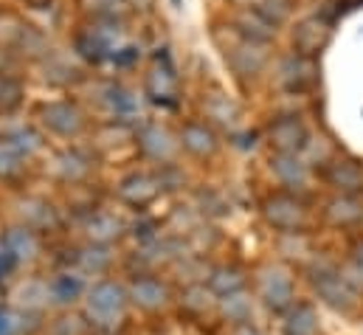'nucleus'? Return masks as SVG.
Instances as JSON below:
<instances>
[{
	"label": "nucleus",
	"mask_w": 363,
	"mask_h": 335,
	"mask_svg": "<svg viewBox=\"0 0 363 335\" xmlns=\"http://www.w3.org/2000/svg\"><path fill=\"white\" fill-rule=\"evenodd\" d=\"M91 322L88 319H82V316H62L60 322H57V327H54V333L57 335H91Z\"/></svg>",
	"instance_id": "24"
},
{
	"label": "nucleus",
	"mask_w": 363,
	"mask_h": 335,
	"mask_svg": "<svg viewBox=\"0 0 363 335\" xmlns=\"http://www.w3.org/2000/svg\"><path fill=\"white\" fill-rule=\"evenodd\" d=\"M217 313L223 322L228 324H251V316H254V296L240 290V293H231V296H223L217 299Z\"/></svg>",
	"instance_id": "10"
},
{
	"label": "nucleus",
	"mask_w": 363,
	"mask_h": 335,
	"mask_svg": "<svg viewBox=\"0 0 363 335\" xmlns=\"http://www.w3.org/2000/svg\"><path fill=\"white\" fill-rule=\"evenodd\" d=\"M281 335H318V310L310 302H296L284 313Z\"/></svg>",
	"instance_id": "8"
},
{
	"label": "nucleus",
	"mask_w": 363,
	"mask_h": 335,
	"mask_svg": "<svg viewBox=\"0 0 363 335\" xmlns=\"http://www.w3.org/2000/svg\"><path fill=\"white\" fill-rule=\"evenodd\" d=\"M352 262H355V265H361V268H363V240L358 243V246H355V248H352Z\"/></svg>",
	"instance_id": "28"
},
{
	"label": "nucleus",
	"mask_w": 363,
	"mask_h": 335,
	"mask_svg": "<svg viewBox=\"0 0 363 335\" xmlns=\"http://www.w3.org/2000/svg\"><path fill=\"white\" fill-rule=\"evenodd\" d=\"M130 296L116 282H96L85 296V313L96 330H116L127 316Z\"/></svg>",
	"instance_id": "1"
},
{
	"label": "nucleus",
	"mask_w": 363,
	"mask_h": 335,
	"mask_svg": "<svg viewBox=\"0 0 363 335\" xmlns=\"http://www.w3.org/2000/svg\"><path fill=\"white\" fill-rule=\"evenodd\" d=\"M48 296L54 304H74L82 296V279L77 273H60L48 282Z\"/></svg>",
	"instance_id": "14"
},
{
	"label": "nucleus",
	"mask_w": 363,
	"mask_h": 335,
	"mask_svg": "<svg viewBox=\"0 0 363 335\" xmlns=\"http://www.w3.org/2000/svg\"><path fill=\"white\" fill-rule=\"evenodd\" d=\"M327 183L341 194H358L363 192V167L355 161H333L327 167Z\"/></svg>",
	"instance_id": "9"
},
{
	"label": "nucleus",
	"mask_w": 363,
	"mask_h": 335,
	"mask_svg": "<svg viewBox=\"0 0 363 335\" xmlns=\"http://www.w3.org/2000/svg\"><path fill=\"white\" fill-rule=\"evenodd\" d=\"M273 172H276L279 183L287 186V192H293V194L301 192L307 186V180H310V169H307V164L301 158H296V155H276Z\"/></svg>",
	"instance_id": "11"
},
{
	"label": "nucleus",
	"mask_w": 363,
	"mask_h": 335,
	"mask_svg": "<svg viewBox=\"0 0 363 335\" xmlns=\"http://www.w3.org/2000/svg\"><path fill=\"white\" fill-rule=\"evenodd\" d=\"M257 296L273 313H287L296 304L293 276L284 265H265L257 276Z\"/></svg>",
	"instance_id": "4"
},
{
	"label": "nucleus",
	"mask_w": 363,
	"mask_h": 335,
	"mask_svg": "<svg viewBox=\"0 0 363 335\" xmlns=\"http://www.w3.org/2000/svg\"><path fill=\"white\" fill-rule=\"evenodd\" d=\"M183 147L191 150L194 155H208L217 147V141H214V133L206 130L203 124H189L183 133Z\"/></svg>",
	"instance_id": "19"
},
{
	"label": "nucleus",
	"mask_w": 363,
	"mask_h": 335,
	"mask_svg": "<svg viewBox=\"0 0 363 335\" xmlns=\"http://www.w3.org/2000/svg\"><path fill=\"white\" fill-rule=\"evenodd\" d=\"M88 231H91V237L99 243V246H104L107 240H113V237H118V234H121V223H118L116 217L99 214V217H93V220H91Z\"/></svg>",
	"instance_id": "23"
},
{
	"label": "nucleus",
	"mask_w": 363,
	"mask_h": 335,
	"mask_svg": "<svg viewBox=\"0 0 363 335\" xmlns=\"http://www.w3.org/2000/svg\"><path fill=\"white\" fill-rule=\"evenodd\" d=\"M127 296H130V302H133L135 307H141V310H147V313H155V310H161V307L169 304V287H167L161 279L147 276V273H141V276H135V279L130 282Z\"/></svg>",
	"instance_id": "5"
},
{
	"label": "nucleus",
	"mask_w": 363,
	"mask_h": 335,
	"mask_svg": "<svg viewBox=\"0 0 363 335\" xmlns=\"http://www.w3.org/2000/svg\"><path fill=\"white\" fill-rule=\"evenodd\" d=\"M31 330H34V322L28 313L0 310V335H28Z\"/></svg>",
	"instance_id": "20"
},
{
	"label": "nucleus",
	"mask_w": 363,
	"mask_h": 335,
	"mask_svg": "<svg viewBox=\"0 0 363 335\" xmlns=\"http://www.w3.org/2000/svg\"><path fill=\"white\" fill-rule=\"evenodd\" d=\"M324 37H327V26H324L318 17H313V20H304V23L296 28V34H293V40H296V48H298L304 57L315 54V51L324 45Z\"/></svg>",
	"instance_id": "13"
},
{
	"label": "nucleus",
	"mask_w": 363,
	"mask_h": 335,
	"mask_svg": "<svg viewBox=\"0 0 363 335\" xmlns=\"http://www.w3.org/2000/svg\"><path fill=\"white\" fill-rule=\"evenodd\" d=\"M96 335H116V330H99Z\"/></svg>",
	"instance_id": "29"
},
{
	"label": "nucleus",
	"mask_w": 363,
	"mask_h": 335,
	"mask_svg": "<svg viewBox=\"0 0 363 335\" xmlns=\"http://www.w3.org/2000/svg\"><path fill=\"white\" fill-rule=\"evenodd\" d=\"M217 307V296L211 293V287L206 285H189L183 293V310H189L191 316H206L208 310Z\"/></svg>",
	"instance_id": "17"
},
{
	"label": "nucleus",
	"mask_w": 363,
	"mask_h": 335,
	"mask_svg": "<svg viewBox=\"0 0 363 335\" xmlns=\"http://www.w3.org/2000/svg\"><path fill=\"white\" fill-rule=\"evenodd\" d=\"M271 144L279 155H296L307 144V130L298 121V116H281L271 124Z\"/></svg>",
	"instance_id": "6"
},
{
	"label": "nucleus",
	"mask_w": 363,
	"mask_h": 335,
	"mask_svg": "<svg viewBox=\"0 0 363 335\" xmlns=\"http://www.w3.org/2000/svg\"><path fill=\"white\" fill-rule=\"evenodd\" d=\"M287 3H290V0H265L259 11H262L273 26H276V23H281V20L287 17V11H290V6H287Z\"/></svg>",
	"instance_id": "26"
},
{
	"label": "nucleus",
	"mask_w": 363,
	"mask_h": 335,
	"mask_svg": "<svg viewBox=\"0 0 363 335\" xmlns=\"http://www.w3.org/2000/svg\"><path fill=\"white\" fill-rule=\"evenodd\" d=\"M208 287L220 299L231 296V293H240V290H245V270L237 268V265H217L208 273Z\"/></svg>",
	"instance_id": "12"
},
{
	"label": "nucleus",
	"mask_w": 363,
	"mask_h": 335,
	"mask_svg": "<svg viewBox=\"0 0 363 335\" xmlns=\"http://www.w3.org/2000/svg\"><path fill=\"white\" fill-rule=\"evenodd\" d=\"M262 217L279 234H301L307 229V223H310L304 200L298 194H293V192H276V194H271L262 203Z\"/></svg>",
	"instance_id": "3"
},
{
	"label": "nucleus",
	"mask_w": 363,
	"mask_h": 335,
	"mask_svg": "<svg viewBox=\"0 0 363 335\" xmlns=\"http://www.w3.org/2000/svg\"><path fill=\"white\" fill-rule=\"evenodd\" d=\"M237 28H242V34L251 40V43H265L273 37V23L257 9V11H245L240 20H237Z\"/></svg>",
	"instance_id": "16"
},
{
	"label": "nucleus",
	"mask_w": 363,
	"mask_h": 335,
	"mask_svg": "<svg viewBox=\"0 0 363 335\" xmlns=\"http://www.w3.org/2000/svg\"><path fill=\"white\" fill-rule=\"evenodd\" d=\"M231 335H262V330H257L254 324H237V327L231 330Z\"/></svg>",
	"instance_id": "27"
},
{
	"label": "nucleus",
	"mask_w": 363,
	"mask_h": 335,
	"mask_svg": "<svg viewBox=\"0 0 363 335\" xmlns=\"http://www.w3.org/2000/svg\"><path fill=\"white\" fill-rule=\"evenodd\" d=\"M279 82L284 84L287 90H301L304 84L310 82L304 57H287V60L281 62V68H279Z\"/></svg>",
	"instance_id": "18"
},
{
	"label": "nucleus",
	"mask_w": 363,
	"mask_h": 335,
	"mask_svg": "<svg viewBox=\"0 0 363 335\" xmlns=\"http://www.w3.org/2000/svg\"><path fill=\"white\" fill-rule=\"evenodd\" d=\"M310 282H313V287H315V293H318V299L327 304V307H333V310H338V313H352L358 304H361V293L341 276V270H335L333 265H313L310 268Z\"/></svg>",
	"instance_id": "2"
},
{
	"label": "nucleus",
	"mask_w": 363,
	"mask_h": 335,
	"mask_svg": "<svg viewBox=\"0 0 363 335\" xmlns=\"http://www.w3.org/2000/svg\"><path fill=\"white\" fill-rule=\"evenodd\" d=\"M110 251L104 248V246H91V248H85V251H79V268L85 270V273H101V270H107V265H110Z\"/></svg>",
	"instance_id": "22"
},
{
	"label": "nucleus",
	"mask_w": 363,
	"mask_h": 335,
	"mask_svg": "<svg viewBox=\"0 0 363 335\" xmlns=\"http://www.w3.org/2000/svg\"><path fill=\"white\" fill-rule=\"evenodd\" d=\"M68 116H79L74 107H68V104H54L51 110H45V121L54 127V130H60V133H77L79 130V124L82 121H68Z\"/></svg>",
	"instance_id": "21"
},
{
	"label": "nucleus",
	"mask_w": 363,
	"mask_h": 335,
	"mask_svg": "<svg viewBox=\"0 0 363 335\" xmlns=\"http://www.w3.org/2000/svg\"><path fill=\"white\" fill-rule=\"evenodd\" d=\"M3 248L20 262V259H34L37 251H40V243H37L34 231H28V229H11L6 234V240H3Z\"/></svg>",
	"instance_id": "15"
},
{
	"label": "nucleus",
	"mask_w": 363,
	"mask_h": 335,
	"mask_svg": "<svg viewBox=\"0 0 363 335\" xmlns=\"http://www.w3.org/2000/svg\"><path fill=\"white\" fill-rule=\"evenodd\" d=\"M324 217L335 229H355V226L363 223V203L355 194H338V197H333L327 203Z\"/></svg>",
	"instance_id": "7"
},
{
	"label": "nucleus",
	"mask_w": 363,
	"mask_h": 335,
	"mask_svg": "<svg viewBox=\"0 0 363 335\" xmlns=\"http://www.w3.org/2000/svg\"><path fill=\"white\" fill-rule=\"evenodd\" d=\"M150 136H152L155 141H152V147H147V153H150L152 158H169V153H172V144L167 141L169 136H167L164 130H150Z\"/></svg>",
	"instance_id": "25"
}]
</instances>
